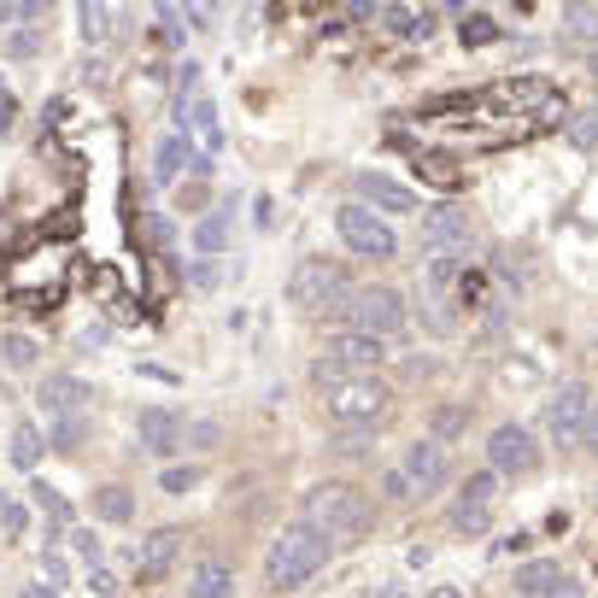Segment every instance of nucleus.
I'll use <instances>...</instances> for the list:
<instances>
[{
  "label": "nucleus",
  "mask_w": 598,
  "mask_h": 598,
  "mask_svg": "<svg viewBox=\"0 0 598 598\" xmlns=\"http://www.w3.org/2000/svg\"><path fill=\"white\" fill-rule=\"evenodd\" d=\"M158 487L165 493H194L200 487V463H165V470H158Z\"/></svg>",
  "instance_id": "34"
},
{
  "label": "nucleus",
  "mask_w": 598,
  "mask_h": 598,
  "mask_svg": "<svg viewBox=\"0 0 598 598\" xmlns=\"http://www.w3.org/2000/svg\"><path fill=\"white\" fill-rule=\"evenodd\" d=\"M563 581V563H551V558H529L510 575V587H517V598H546L551 587Z\"/></svg>",
  "instance_id": "18"
},
{
  "label": "nucleus",
  "mask_w": 598,
  "mask_h": 598,
  "mask_svg": "<svg viewBox=\"0 0 598 598\" xmlns=\"http://www.w3.org/2000/svg\"><path fill=\"white\" fill-rule=\"evenodd\" d=\"M71 546L82 551V563H89V569L100 563V534L94 529H77V522H71Z\"/></svg>",
  "instance_id": "41"
},
{
  "label": "nucleus",
  "mask_w": 598,
  "mask_h": 598,
  "mask_svg": "<svg viewBox=\"0 0 598 598\" xmlns=\"http://www.w3.org/2000/svg\"><path fill=\"white\" fill-rule=\"evenodd\" d=\"M451 529H458V534H481V529H487V510H470V505H451Z\"/></svg>",
  "instance_id": "40"
},
{
  "label": "nucleus",
  "mask_w": 598,
  "mask_h": 598,
  "mask_svg": "<svg viewBox=\"0 0 598 598\" xmlns=\"http://www.w3.org/2000/svg\"><path fill=\"white\" fill-rule=\"evenodd\" d=\"M493 270L505 276L510 294H522V288L539 276V258H534V246H499V253H493Z\"/></svg>",
  "instance_id": "17"
},
{
  "label": "nucleus",
  "mask_w": 598,
  "mask_h": 598,
  "mask_svg": "<svg viewBox=\"0 0 598 598\" xmlns=\"http://www.w3.org/2000/svg\"><path fill=\"white\" fill-rule=\"evenodd\" d=\"M334 236L346 241V253L376 258V265H387V258L399 253V236H393V229H387L370 206H358V200H353V206H341V212H334Z\"/></svg>",
  "instance_id": "6"
},
{
  "label": "nucleus",
  "mask_w": 598,
  "mask_h": 598,
  "mask_svg": "<svg viewBox=\"0 0 598 598\" xmlns=\"http://www.w3.org/2000/svg\"><path fill=\"white\" fill-rule=\"evenodd\" d=\"M177 558H182V529L177 522H158V529H148L141 534V551H136V575L141 581H165L170 569H177Z\"/></svg>",
  "instance_id": "11"
},
{
  "label": "nucleus",
  "mask_w": 598,
  "mask_h": 598,
  "mask_svg": "<svg viewBox=\"0 0 598 598\" xmlns=\"http://www.w3.org/2000/svg\"><path fill=\"white\" fill-rule=\"evenodd\" d=\"M89 587L112 598V593H118V581H112V575H106V569H100V563H94V569H89Z\"/></svg>",
  "instance_id": "47"
},
{
  "label": "nucleus",
  "mask_w": 598,
  "mask_h": 598,
  "mask_svg": "<svg viewBox=\"0 0 598 598\" xmlns=\"http://www.w3.org/2000/svg\"><path fill=\"white\" fill-rule=\"evenodd\" d=\"M587 382H563L558 393H551V405H546V434L558 446H575L581 434H587Z\"/></svg>",
  "instance_id": "8"
},
{
  "label": "nucleus",
  "mask_w": 598,
  "mask_h": 598,
  "mask_svg": "<svg viewBox=\"0 0 598 598\" xmlns=\"http://www.w3.org/2000/svg\"><path fill=\"white\" fill-rule=\"evenodd\" d=\"M481 288H487V276H481V270L458 276V305H463V311H475V305H481Z\"/></svg>",
  "instance_id": "39"
},
{
  "label": "nucleus",
  "mask_w": 598,
  "mask_h": 598,
  "mask_svg": "<svg viewBox=\"0 0 598 598\" xmlns=\"http://www.w3.org/2000/svg\"><path fill=\"white\" fill-rule=\"evenodd\" d=\"M463 48H481V41H493V36H499V30H493V18H463Z\"/></svg>",
  "instance_id": "42"
},
{
  "label": "nucleus",
  "mask_w": 598,
  "mask_h": 598,
  "mask_svg": "<svg viewBox=\"0 0 598 598\" xmlns=\"http://www.w3.org/2000/svg\"><path fill=\"white\" fill-rule=\"evenodd\" d=\"M77 24H82V41H89V48H106V36H112V12L106 7H77Z\"/></svg>",
  "instance_id": "30"
},
{
  "label": "nucleus",
  "mask_w": 598,
  "mask_h": 598,
  "mask_svg": "<svg viewBox=\"0 0 598 598\" xmlns=\"http://www.w3.org/2000/svg\"><path fill=\"white\" fill-rule=\"evenodd\" d=\"M458 253H446V258H429V270H422V294H446V288H458Z\"/></svg>",
  "instance_id": "28"
},
{
  "label": "nucleus",
  "mask_w": 598,
  "mask_h": 598,
  "mask_svg": "<svg viewBox=\"0 0 598 598\" xmlns=\"http://www.w3.org/2000/svg\"><path fill=\"white\" fill-rule=\"evenodd\" d=\"M463 429H470V411H463V405H434V411H429V441L451 446Z\"/></svg>",
  "instance_id": "24"
},
{
  "label": "nucleus",
  "mask_w": 598,
  "mask_h": 598,
  "mask_svg": "<svg viewBox=\"0 0 598 598\" xmlns=\"http://www.w3.org/2000/svg\"><path fill=\"white\" fill-rule=\"evenodd\" d=\"M323 405L334 422H346V429H376V422L387 417L393 393L382 376H341L334 387H323Z\"/></svg>",
  "instance_id": "4"
},
{
  "label": "nucleus",
  "mask_w": 598,
  "mask_h": 598,
  "mask_svg": "<svg viewBox=\"0 0 598 598\" xmlns=\"http://www.w3.org/2000/svg\"><path fill=\"white\" fill-rule=\"evenodd\" d=\"M182 429H188V422L170 411V405H148V411H136V441H141V451H153V458H170V451L182 446Z\"/></svg>",
  "instance_id": "13"
},
{
  "label": "nucleus",
  "mask_w": 598,
  "mask_h": 598,
  "mask_svg": "<svg viewBox=\"0 0 598 598\" xmlns=\"http://www.w3.org/2000/svg\"><path fill=\"white\" fill-rule=\"evenodd\" d=\"M0 100H12V89H7V82H0Z\"/></svg>",
  "instance_id": "53"
},
{
  "label": "nucleus",
  "mask_w": 598,
  "mask_h": 598,
  "mask_svg": "<svg viewBox=\"0 0 598 598\" xmlns=\"http://www.w3.org/2000/svg\"><path fill=\"white\" fill-rule=\"evenodd\" d=\"M405 481H411V493H441L446 487V475H451V458H446V446L441 441H429V434H422V441H411L405 446Z\"/></svg>",
  "instance_id": "10"
},
{
  "label": "nucleus",
  "mask_w": 598,
  "mask_h": 598,
  "mask_svg": "<svg viewBox=\"0 0 598 598\" xmlns=\"http://www.w3.org/2000/svg\"><path fill=\"white\" fill-rule=\"evenodd\" d=\"M82 429H89V422H82V417H53V429H48V446H53V451H77V446H82Z\"/></svg>",
  "instance_id": "32"
},
{
  "label": "nucleus",
  "mask_w": 598,
  "mask_h": 598,
  "mask_svg": "<svg viewBox=\"0 0 598 598\" xmlns=\"http://www.w3.org/2000/svg\"><path fill=\"white\" fill-rule=\"evenodd\" d=\"M387 358V341H376V334H358V329H341L329 341V364H341V370L353 376H376Z\"/></svg>",
  "instance_id": "12"
},
{
  "label": "nucleus",
  "mask_w": 598,
  "mask_h": 598,
  "mask_svg": "<svg viewBox=\"0 0 598 598\" xmlns=\"http://www.w3.org/2000/svg\"><path fill=\"white\" fill-rule=\"evenodd\" d=\"M36 405L48 417H82L94 405V387L82 376H48V382H36Z\"/></svg>",
  "instance_id": "14"
},
{
  "label": "nucleus",
  "mask_w": 598,
  "mask_h": 598,
  "mask_svg": "<svg viewBox=\"0 0 598 598\" xmlns=\"http://www.w3.org/2000/svg\"><path fill=\"white\" fill-rule=\"evenodd\" d=\"M94 517H100V522H112V529L136 522V493H129V487H118V481L94 487Z\"/></svg>",
  "instance_id": "20"
},
{
  "label": "nucleus",
  "mask_w": 598,
  "mask_h": 598,
  "mask_svg": "<svg viewBox=\"0 0 598 598\" xmlns=\"http://www.w3.org/2000/svg\"><path fill=\"white\" fill-rule=\"evenodd\" d=\"M177 206L194 212V217H206V212H212V188L200 182V177H182V182H177Z\"/></svg>",
  "instance_id": "33"
},
{
  "label": "nucleus",
  "mask_w": 598,
  "mask_h": 598,
  "mask_svg": "<svg viewBox=\"0 0 598 598\" xmlns=\"http://www.w3.org/2000/svg\"><path fill=\"white\" fill-rule=\"evenodd\" d=\"M493 493H499V475H493V470H481V475H470V481L458 487V505L487 510V505H493Z\"/></svg>",
  "instance_id": "31"
},
{
  "label": "nucleus",
  "mask_w": 598,
  "mask_h": 598,
  "mask_svg": "<svg viewBox=\"0 0 598 598\" xmlns=\"http://www.w3.org/2000/svg\"><path fill=\"white\" fill-rule=\"evenodd\" d=\"M587 446H598V417H587V434H581Z\"/></svg>",
  "instance_id": "51"
},
{
  "label": "nucleus",
  "mask_w": 598,
  "mask_h": 598,
  "mask_svg": "<svg viewBox=\"0 0 598 598\" xmlns=\"http://www.w3.org/2000/svg\"><path fill=\"white\" fill-rule=\"evenodd\" d=\"M353 194H358V206H370V212H417V194H411V188L393 182V177H376V170L353 177Z\"/></svg>",
  "instance_id": "15"
},
{
  "label": "nucleus",
  "mask_w": 598,
  "mask_h": 598,
  "mask_svg": "<svg viewBox=\"0 0 598 598\" xmlns=\"http://www.w3.org/2000/svg\"><path fill=\"white\" fill-rule=\"evenodd\" d=\"M429 598H463V593H458V587H434Z\"/></svg>",
  "instance_id": "52"
},
{
  "label": "nucleus",
  "mask_w": 598,
  "mask_h": 598,
  "mask_svg": "<svg viewBox=\"0 0 598 598\" xmlns=\"http://www.w3.org/2000/svg\"><path fill=\"white\" fill-rule=\"evenodd\" d=\"M41 41H48V30H41V24H12V30L0 36V48H7V60H36Z\"/></svg>",
  "instance_id": "26"
},
{
  "label": "nucleus",
  "mask_w": 598,
  "mask_h": 598,
  "mask_svg": "<svg viewBox=\"0 0 598 598\" xmlns=\"http://www.w3.org/2000/svg\"><path fill=\"white\" fill-rule=\"evenodd\" d=\"M24 529H30L24 505H18V499H0V534H7V539H24Z\"/></svg>",
  "instance_id": "37"
},
{
  "label": "nucleus",
  "mask_w": 598,
  "mask_h": 598,
  "mask_svg": "<svg viewBox=\"0 0 598 598\" xmlns=\"http://www.w3.org/2000/svg\"><path fill=\"white\" fill-rule=\"evenodd\" d=\"M18 598H60V593H53V587H41V581H36V587H24Z\"/></svg>",
  "instance_id": "48"
},
{
  "label": "nucleus",
  "mask_w": 598,
  "mask_h": 598,
  "mask_svg": "<svg viewBox=\"0 0 598 598\" xmlns=\"http://www.w3.org/2000/svg\"><path fill=\"white\" fill-rule=\"evenodd\" d=\"M18 24V7H0V30H12Z\"/></svg>",
  "instance_id": "49"
},
{
  "label": "nucleus",
  "mask_w": 598,
  "mask_h": 598,
  "mask_svg": "<svg viewBox=\"0 0 598 598\" xmlns=\"http://www.w3.org/2000/svg\"><path fill=\"white\" fill-rule=\"evenodd\" d=\"M546 598H587V587H581V581H575V575H563V581H558V587H551V593H546Z\"/></svg>",
  "instance_id": "46"
},
{
  "label": "nucleus",
  "mask_w": 598,
  "mask_h": 598,
  "mask_svg": "<svg viewBox=\"0 0 598 598\" xmlns=\"http://www.w3.org/2000/svg\"><path fill=\"white\" fill-rule=\"evenodd\" d=\"M434 370H441L434 358H405V364H399V376H405V382H422V376H434Z\"/></svg>",
  "instance_id": "44"
},
{
  "label": "nucleus",
  "mask_w": 598,
  "mask_h": 598,
  "mask_svg": "<svg viewBox=\"0 0 598 598\" xmlns=\"http://www.w3.org/2000/svg\"><path fill=\"white\" fill-rule=\"evenodd\" d=\"M563 141L575 153H593L598 148V106H581V112H569V124H563Z\"/></svg>",
  "instance_id": "25"
},
{
  "label": "nucleus",
  "mask_w": 598,
  "mask_h": 598,
  "mask_svg": "<svg viewBox=\"0 0 598 598\" xmlns=\"http://www.w3.org/2000/svg\"><path fill=\"white\" fill-rule=\"evenodd\" d=\"M470 212L463 206H451V200H441V206H429L422 212V246H429L434 258H446V253H458V246H470Z\"/></svg>",
  "instance_id": "9"
},
{
  "label": "nucleus",
  "mask_w": 598,
  "mask_h": 598,
  "mask_svg": "<svg viewBox=\"0 0 598 598\" xmlns=\"http://www.w3.org/2000/svg\"><path fill=\"white\" fill-rule=\"evenodd\" d=\"M30 499L41 505V517H48V539H60V534H71V505H65V493L60 487H48V481H30Z\"/></svg>",
  "instance_id": "22"
},
{
  "label": "nucleus",
  "mask_w": 598,
  "mask_h": 598,
  "mask_svg": "<svg viewBox=\"0 0 598 598\" xmlns=\"http://www.w3.org/2000/svg\"><path fill=\"white\" fill-rule=\"evenodd\" d=\"M229 236H236V224H229V212H206L194 224V253L200 258H217V253H229Z\"/></svg>",
  "instance_id": "21"
},
{
  "label": "nucleus",
  "mask_w": 598,
  "mask_h": 598,
  "mask_svg": "<svg viewBox=\"0 0 598 598\" xmlns=\"http://www.w3.org/2000/svg\"><path fill=\"white\" fill-rule=\"evenodd\" d=\"M563 30L569 36H598V12L593 7H569L563 12Z\"/></svg>",
  "instance_id": "38"
},
{
  "label": "nucleus",
  "mask_w": 598,
  "mask_h": 598,
  "mask_svg": "<svg viewBox=\"0 0 598 598\" xmlns=\"http://www.w3.org/2000/svg\"><path fill=\"white\" fill-rule=\"evenodd\" d=\"M65 581H71V563H65V551H41V587H53V593H60L65 587Z\"/></svg>",
  "instance_id": "35"
},
{
  "label": "nucleus",
  "mask_w": 598,
  "mask_h": 598,
  "mask_svg": "<svg viewBox=\"0 0 598 598\" xmlns=\"http://www.w3.org/2000/svg\"><path fill=\"white\" fill-rule=\"evenodd\" d=\"M182 441H194V446H217V422H188Z\"/></svg>",
  "instance_id": "45"
},
{
  "label": "nucleus",
  "mask_w": 598,
  "mask_h": 598,
  "mask_svg": "<svg viewBox=\"0 0 598 598\" xmlns=\"http://www.w3.org/2000/svg\"><path fill=\"white\" fill-rule=\"evenodd\" d=\"M136 236L153 246V253H170V246H177V224H170L165 212H141L136 217Z\"/></svg>",
  "instance_id": "27"
},
{
  "label": "nucleus",
  "mask_w": 598,
  "mask_h": 598,
  "mask_svg": "<svg viewBox=\"0 0 598 598\" xmlns=\"http://www.w3.org/2000/svg\"><path fill=\"white\" fill-rule=\"evenodd\" d=\"M587 65H593V77H598V53H593V60H587Z\"/></svg>",
  "instance_id": "54"
},
{
  "label": "nucleus",
  "mask_w": 598,
  "mask_h": 598,
  "mask_svg": "<svg viewBox=\"0 0 598 598\" xmlns=\"http://www.w3.org/2000/svg\"><path fill=\"white\" fill-rule=\"evenodd\" d=\"M217 282H224V265H217V258H194V265H188V288L206 294V288H217Z\"/></svg>",
  "instance_id": "36"
},
{
  "label": "nucleus",
  "mask_w": 598,
  "mask_h": 598,
  "mask_svg": "<svg viewBox=\"0 0 598 598\" xmlns=\"http://www.w3.org/2000/svg\"><path fill=\"white\" fill-rule=\"evenodd\" d=\"M305 522H311L329 546H353V539L370 534L376 510L353 481H317V487L305 493Z\"/></svg>",
  "instance_id": "1"
},
{
  "label": "nucleus",
  "mask_w": 598,
  "mask_h": 598,
  "mask_svg": "<svg viewBox=\"0 0 598 598\" xmlns=\"http://www.w3.org/2000/svg\"><path fill=\"white\" fill-rule=\"evenodd\" d=\"M346 300H353V276H346V265H341V258H329V253L300 258L294 276H288V305H294V311L334 317Z\"/></svg>",
  "instance_id": "3"
},
{
  "label": "nucleus",
  "mask_w": 598,
  "mask_h": 598,
  "mask_svg": "<svg viewBox=\"0 0 598 598\" xmlns=\"http://www.w3.org/2000/svg\"><path fill=\"white\" fill-rule=\"evenodd\" d=\"M329 539L311 529V522H294L270 539L265 551V587L270 593H300L305 581H317V569H329Z\"/></svg>",
  "instance_id": "2"
},
{
  "label": "nucleus",
  "mask_w": 598,
  "mask_h": 598,
  "mask_svg": "<svg viewBox=\"0 0 598 598\" xmlns=\"http://www.w3.org/2000/svg\"><path fill=\"white\" fill-rule=\"evenodd\" d=\"M188 148H194L188 136L153 141V182H158V188H177V182L188 177Z\"/></svg>",
  "instance_id": "16"
},
{
  "label": "nucleus",
  "mask_w": 598,
  "mask_h": 598,
  "mask_svg": "<svg viewBox=\"0 0 598 598\" xmlns=\"http://www.w3.org/2000/svg\"><path fill=\"white\" fill-rule=\"evenodd\" d=\"M487 463H493V475H539L534 429H522V422H499V429L487 434Z\"/></svg>",
  "instance_id": "7"
},
{
  "label": "nucleus",
  "mask_w": 598,
  "mask_h": 598,
  "mask_svg": "<svg viewBox=\"0 0 598 598\" xmlns=\"http://www.w3.org/2000/svg\"><path fill=\"white\" fill-rule=\"evenodd\" d=\"M334 323L376 334V341H393V334H405V300H399V288H353V300L334 311Z\"/></svg>",
  "instance_id": "5"
},
{
  "label": "nucleus",
  "mask_w": 598,
  "mask_h": 598,
  "mask_svg": "<svg viewBox=\"0 0 598 598\" xmlns=\"http://www.w3.org/2000/svg\"><path fill=\"white\" fill-rule=\"evenodd\" d=\"M229 593H236V569L224 558H206L194 569V581H188V598H229Z\"/></svg>",
  "instance_id": "19"
},
{
  "label": "nucleus",
  "mask_w": 598,
  "mask_h": 598,
  "mask_svg": "<svg viewBox=\"0 0 598 598\" xmlns=\"http://www.w3.org/2000/svg\"><path fill=\"white\" fill-rule=\"evenodd\" d=\"M0 358H7L12 370H36L41 346L30 341V334H18V329H12V334H0Z\"/></svg>",
  "instance_id": "29"
},
{
  "label": "nucleus",
  "mask_w": 598,
  "mask_h": 598,
  "mask_svg": "<svg viewBox=\"0 0 598 598\" xmlns=\"http://www.w3.org/2000/svg\"><path fill=\"white\" fill-rule=\"evenodd\" d=\"M12 112H18V106H12V100H0V129H12Z\"/></svg>",
  "instance_id": "50"
},
{
  "label": "nucleus",
  "mask_w": 598,
  "mask_h": 598,
  "mask_svg": "<svg viewBox=\"0 0 598 598\" xmlns=\"http://www.w3.org/2000/svg\"><path fill=\"white\" fill-rule=\"evenodd\" d=\"M382 493H387V499H411V481H405V470H382Z\"/></svg>",
  "instance_id": "43"
},
{
  "label": "nucleus",
  "mask_w": 598,
  "mask_h": 598,
  "mask_svg": "<svg viewBox=\"0 0 598 598\" xmlns=\"http://www.w3.org/2000/svg\"><path fill=\"white\" fill-rule=\"evenodd\" d=\"M41 451H48V434H41L36 422H18V429H12V463L30 475L36 463H41Z\"/></svg>",
  "instance_id": "23"
}]
</instances>
